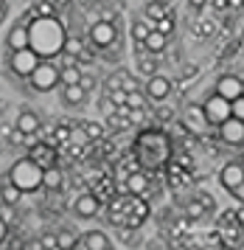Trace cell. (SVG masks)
<instances>
[{
  "instance_id": "obj_14",
  "label": "cell",
  "mask_w": 244,
  "mask_h": 250,
  "mask_svg": "<svg viewBox=\"0 0 244 250\" xmlns=\"http://www.w3.org/2000/svg\"><path fill=\"white\" fill-rule=\"evenodd\" d=\"M242 87H244V84H242L239 76H222L219 84H216V93H219L222 99L230 102V99H236V96H242Z\"/></svg>"
},
{
  "instance_id": "obj_47",
  "label": "cell",
  "mask_w": 244,
  "mask_h": 250,
  "mask_svg": "<svg viewBox=\"0 0 244 250\" xmlns=\"http://www.w3.org/2000/svg\"><path fill=\"white\" fill-rule=\"evenodd\" d=\"M0 17H6V0H0Z\"/></svg>"
},
{
  "instance_id": "obj_38",
  "label": "cell",
  "mask_w": 244,
  "mask_h": 250,
  "mask_svg": "<svg viewBox=\"0 0 244 250\" xmlns=\"http://www.w3.org/2000/svg\"><path fill=\"white\" fill-rule=\"evenodd\" d=\"M129 124H146V107H141V110H129Z\"/></svg>"
},
{
  "instance_id": "obj_17",
  "label": "cell",
  "mask_w": 244,
  "mask_h": 250,
  "mask_svg": "<svg viewBox=\"0 0 244 250\" xmlns=\"http://www.w3.org/2000/svg\"><path fill=\"white\" fill-rule=\"evenodd\" d=\"M168 93H171V79H166V76L155 73V76L149 79V96H152L155 102H163Z\"/></svg>"
},
{
  "instance_id": "obj_7",
  "label": "cell",
  "mask_w": 244,
  "mask_h": 250,
  "mask_svg": "<svg viewBox=\"0 0 244 250\" xmlns=\"http://www.w3.org/2000/svg\"><path fill=\"white\" fill-rule=\"evenodd\" d=\"M219 180H222V186L227 188V191H233L239 200H242V163L239 160H233V163H227L222 169V174H219Z\"/></svg>"
},
{
  "instance_id": "obj_20",
  "label": "cell",
  "mask_w": 244,
  "mask_h": 250,
  "mask_svg": "<svg viewBox=\"0 0 244 250\" xmlns=\"http://www.w3.org/2000/svg\"><path fill=\"white\" fill-rule=\"evenodd\" d=\"M28 42H31V37H28V28L25 25H14L9 31V48L11 51H22V48H28Z\"/></svg>"
},
{
  "instance_id": "obj_34",
  "label": "cell",
  "mask_w": 244,
  "mask_h": 250,
  "mask_svg": "<svg viewBox=\"0 0 244 250\" xmlns=\"http://www.w3.org/2000/svg\"><path fill=\"white\" fill-rule=\"evenodd\" d=\"M118 79H121V90H141V87H138V79H135L132 73H129V70H118Z\"/></svg>"
},
{
  "instance_id": "obj_25",
  "label": "cell",
  "mask_w": 244,
  "mask_h": 250,
  "mask_svg": "<svg viewBox=\"0 0 244 250\" xmlns=\"http://www.w3.org/2000/svg\"><path fill=\"white\" fill-rule=\"evenodd\" d=\"M183 214L188 216V219H194V222H197V219H202V216L208 214V211L202 208V203L197 200V194H194V197H191L188 203H183Z\"/></svg>"
},
{
  "instance_id": "obj_5",
  "label": "cell",
  "mask_w": 244,
  "mask_h": 250,
  "mask_svg": "<svg viewBox=\"0 0 244 250\" xmlns=\"http://www.w3.org/2000/svg\"><path fill=\"white\" fill-rule=\"evenodd\" d=\"M202 110H205V115H208V124H222L224 118H230V102L222 99L219 93L211 96L208 102L202 104Z\"/></svg>"
},
{
  "instance_id": "obj_32",
  "label": "cell",
  "mask_w": 244,
  "mask_h": 250,
  "mask_svg": "<svg viewBox=\"0 0 244 250\" xmlns=\"http://www.w3.org/2000/svg\"><path fill=\"white\" fill-rule=\"evenodd\" d=\"M56 12H59V9H56L51 0H40V3L34 6V14H37V17H54Z\"/></svg>"
},
{
  "instance_id": "obj_40",
  "label": "cell",
  "mask_w": 244,
  "mask_h": 250,
  "mask_svg": "<svg viewBox=\"0 0 244 250\" xmlns=\"http://www.w3.org/2000/svg\"><path fill=\"white\" fill-rule=\"evenodd\" d=\"M107 99L112 102V107H118V104L126 102V90H112V93H107Z\"/></svg>"
},
{
  "instance_id": "obj_36",
  "label": "cell",
  "mask_w": 244,
  "mask_h": 250,
  "mask_svg": "<svg viewBox=\"0 0 244 250\" xmlns=\"http://www.w3.org/2000/svg\"><path fill=\"white\" fill-rule=\"evenodd\" d=\"M56 245H59V248H73V245H76V233H73V230H59V233H56Z\"/></svg>"
},
{
  "instance_id": "obj_15",
  "label": "cell",
  "mask_w": 244,
  "mask_h": 250,
  "mask_svg": "<svg viewBox=\"0 0 244 250\" xmlns=\"http://www.w3.org/2000/svg\"><path fill=\"white\" fill-rule=\"evenodd\" d=\"M62 102L67 107H81L87 102V90L81 84H62Z\"/></svg>"
},
{
  "instance_id": "obj_16",
  "label": "cell",
  "mask_w": 244,
  "mask_h": 250,
  "mask_svg": "<svg viewBox=\"0 0 244 250\" xmlns=\"http://www.w3.org/2000/svg\"><path fill=\"white\" fill-rule=\"evenodd\" d=\"M135 59H138V70L146 76H155L160 68V54H152V51H141V54H135Z\"/></svg>"
},
{
  "instance_id": "obj_26",
  "label": "cell",
  "mask_w": 244,
  "mask_h": 250,
  "mask_svg": "<svg viewBox=\"0 0 244 250\" xmlns=\"http://www.w3.org/2000/svg\"><path fill=\"white\" fill-rule=\"evenodd\" d=\"M76 126L87 135V141H99V138L104 135V126L96 124V121H76Z\"/></svg>"
},
{
  "instance_id": "obj_45",
  "label": "cell",
  "mask_w": 244,
  "mask_h": 250,
  "mask_svg": "<svg viewBox=\"0 0 244 250\" xmlns=\"http://www.w3.org/2000/svg\"><path fill=\"white\" fill-rule=\"evenodd\" d=\"M191 6H194V9H205V6H208V3H211V0H188Z\"/></svg>"
},
{
  "instance_id": "obj_39",
  "label": "cell",
  "mask_w": 244,
  "mask_h": 250,
  "mask_svg": "<svg viewBox=\"0 0 244 250\" xmlns=\"http://www.w3.org/2000/svg\"><path fill=\"white\" fill-rule=\"evenodd\" d=\"M197 200H200V203H202V208H205V211H208V214H211L213 208H216V203H213V197H211V194L200 191V194H197Z\"/></svg>"
},
{
  "instance_id": "obj_2",
  "label": "cell",
  "mask_w": 244,
  "mask_h": 250,
  "mask_svg": "<svg viewBox=\"0 0 244 250\" xmlns=\"http://www.w3.org/2000/svg\"><path fill=\"white\" fill-rule=\"evenodd\" d=\"M149 216V205H146V197H138V194H126V203H123V228H138L146 222Z\"/></svg>"
},
{
  "instance_id": "obj_44",
  "label": "cell",
  "mask_w": 244,
  "mask_h": 250,
  "mask_svg": "<svg viewBox=\"0 0 244 250\" xmlns=\"http://www.w3.org/2000/svg\"><path fill=\"white\" fill-rule=\"evenodd\" d=\"M40 248H59V245H56V236H51V233L42 236V239H40Z\"/></svg>"
},
{
  "instance_id": "obj_33",
  "label": "cell",
  "mask_w": 244,
  "mask_h": 250,
  "mask_svg": "<svg viewBox=\"0 0 244 250\" xmlns=\"http://www.w3.org/2000/svg\"><path fill=\"white\" fill-rule=\"evenodd\" d=\"M155 121L157 124H171V121H174V110H171L168 104H160L155 110Z\"/></svg>"
},
{
  "instance_id": "obj_43",
  "label": "cell",
  "mask_w": 244,
  "mask_h": 250,
  "mask_svg": "<svg viewBox=\"0 0 244 250\" xmlns=\"http://www.w3.org/2000/svg\"><path fill=\"white\" fill-rule=\"evenodd\" d=\"M76 62H79V65H87V62H93V51H90V48L84 45V48H81V51H79Z\"/></svg>"
},
{
  "instance_id": "obj_10",
  "label": "cell",
  "mask_w": 244,
  "mask_h": 250,
  "mask_svg": "<svg viewBox=\"0 0 244 250\" xmlns=\"http://www.w3.org/2000/svg\"><path fill=\"white\" fill-rule=\"evenodd\" d=\"M99 205H101V203H99V197H96V194L87 188V191H84V194H81V197L76 200V203H73V214L81 216V219H90V216L99 214Z\"/></svg>"
},
{
  "instance_id": "obj_24",
  "label": "cell",
  "mask_w": 244,
  "mask_h": 250,
  "mask_svg": "<svg viewBox=\"0 0 244 250\" xmlns=\"http://www.w3.org/2000/svg\"><path fill=\"white\" fill-rule=\"evenodd\" d=\"M0 203L17 205L20 203V188H17L14 183H0Z\"/></svg>"
},
{
  "instance_id": "obj_37",
  "label": "cell",
  "mask_w": 244,
  "mask_h": 250,
  "mask_svg": "<svg viewBox=\"0 0 244 250\" xmlns=\"http://www.w3.org/2000/svg\"><path fill=\"white\" fill-rule=\"evenodd\" d=\"M230 115L239 118V121H244V99H242V96L230 99Z\"/></svg>"
},
{
  "instance_id": "obj_13",
  "label": "cell",
  "mask_w": 244,
  "mask_h": 250,
  "mask_svg": "<svg viewBox=\"0 0 244 250\" xmlns=\"http://www.w3.org/2000/svg\"><path fill=\"white\" fill-rule=\"evenodd\" d=\"M219 126H222V138L227 141V144H242V138H244V121H239V118H224Z\"/></svg>"
},
{
  "instance_id": "obj_19",
  "label": "cell",
  "mask_w": 244,
  "mask_h": 250,
  "mask_svg": "<svg viewBox=\"0 0 244 250\" xmlns=\"http://www.w3.org/2000/svg\"><path fill=\"white\" fill-rule=\"evenodd\" d=\"M17 129H20L22 135H28V138H37V132H40V118H37V115L34 113H25V110H22L20 115H17Z\"/></svg>"
},
{
  "instance_id": "obj_28",
  "label": "cell",
  "mask_w": 244,
  "mask_h": 250,
  "mask_svg": "<svg viewBox=\"0 0 244 250\" xmlns=\"http://www.w3.org/2000/svg\"><path fill=\"white\" fill-rule=\"evenodd\" d=\"M166 12H168V6L166 3H160V0H149V3H146V17H149V20H160V17H166Z\"/></svg>"
},
{
  "instance_id": "obj_30",
  "label": "cell",
  "mask_w": 244,
  "mask_h": 250,
  "mask_svg": "<svg viewBox=\"0 0 244 250\" xmlns=\"http://www.w3.org/2000/svg\"><path fill=\"white\" fill-rule=\"evenodd\" d=\"M149 31H152V23H146V20H135V23H132L135 42H143L146 37H149Z\"/></svg>"
},
{
  "instance_id": "obj_21",
  "label": "cell",
  "mask_w": 244,
  "mask_h": 250,
  "mask_svg": "<svg viewBox=\"0 0 244 250\" xmlns=\"http://www.w3.org/2000/svg\"><path fill=\"white\" fill-rule=\"evenodd\" d=\"M213 34H216V20L202 14L200 20L194 23V37H197V40H211Z\"/></svg>"
},
{
  "instance_id": "obj_18",
  "label": "cell",
  "mask_w": 244,
  "mask_h": 250,
  "mask_svg": "<svg viewBox=\"0 0 244 250\" xmlns=\"http://www.w3.org/2000/svg\"><path fill=\"white\" fill-rule=\"evenodd\" d=\"M42 186L48 188V191L59 194L62 186H65V174L56 169V166H48V169H42Z\"/></svg>"
},
{
  "instance_id": "obj_29",
  "label": "cell",
  "mask_w": 244,
  "mask_h": 250,
  "mask_svg": "<svg viewBox=\"0 0 244 250\" xmlns=\"http://www.w3.org/2000/svg\"><path fill=\"white\" fill-rule=\"evenodd\" d=\"M79 79H81L79 65H67V68L59 70V82H62V84H79Z\"/></svg>"
},
{
  "instance_id": "obj_42",
  "label": "cell",
  "mask_w": 244,
  "mask_h": 250,
  "mask_svg": "<svg viewBox=\"0 0 244 250\" xmlns=\"http://www.w3.org/2000/svg\"><path fill=\"white\" fill-rule=\"evenodd\" d=\"M107 93H112V90H121V79H118V73H112V76H107Z\"/></svg>"
},
{
  "instance_id": "obj_11",
  "label": "cell",
  "mask_w": 244,
  "mask_h": 250,
  "mask_svg": "<svg viewBox=\"0 0 244 250\" xmlns=\"http://www.w3.org/2000/svg\"><path fill=\"white\" fill-rule=\"evenodd\" d=\"M28 158H31L40 169H48V166H54V160H56V146H51L48 141H45V144H34L31 152H28Z\"/></svg>"
},
{
  "instance_id": "obj_31",
  "label": "cell",
  "mask_w": 244,
  "mask_h": 250,
  "mask_svg": "<svg viewBox=\"0 0 244 250\" xmlns=\"http://www.w3.org/2000/svg\"><path fill=\"white\" fill-rule=\"evenodd\" d=\"M126 107H129V110H141V107H146V96L141 90H129L126 93Z\"/></svg>"
},
{
  "instance_id": "obj_12",
  "label": "cell",
  "mask_w": 244,
  "mask_h": 250,
  "mask_svg": "<svg viewBox=\"0 0 244 250\" xmlns=\"http://www.w3.org/2000/svg\"><path fill=\"white\" fill-rule=\"evenodd\" d=\"M73 248H79V250H110V239L104 236L101 230H87V233H81V239H79Z\"/></svg>"
},
{
  "instance_id": "obj_35",
  "label": "cell",
  "mask_w": 244,
  "mask_h": 250,
  "mask_svg": "<svg viewBox=\"0 0 244 250\" xmlns=\"http://www.w3.org/2000/svg\"><path fill=\"white\" fill-rule=\"evenodd\" d=\"M81 48H84V40L81 37H67L65 40V54H70V57H79Z\"/></svg>"
},
{
  "instance_id": "obj_4",
  "label": "cell",
  "mask_w": 244,
  "mask_h": 250,
  "mask_svg": "<svg viewBox=\"0 0 244 250\" xmlns=\"http://www.w3.org/2000/svg\"><path fill=\"white\" fill-rule=\"evenodd\" d=\"M56 82H59V70H56L51 62H42V59H40V65L31 70V84L37 90H51Z\"/></svg>"
},
{
  "instance_id": "obj_41",
  "label": "cell",
  "mask_w": 244,
  "mask_h": 250,
  "mask_svg": "<svg viewBox=\"0 0 244 250\" xmlns=\"http://www.w3.org/2000/svg\"><path fill=\"white\" fill-rule=\"evenodd\" d=\"M79 84H81V87L87 90V96H90L93 90H96V79H93V76H87V73H81V79H79Z\"/></svg>"
},
{
  "instance_id": "obj_46",
  "label": "cell",
  "mask_w": 244,
  "mask_h": 250,
  "mask_svg": "<svg viewBox=\"0 0 244 250\" xmlns=\"http://www.w3.org/2000/svg\"><path fill=\"white\" fill-rule=\"evenodd\" d=\"M3 236H6V219L0 216V245H3Z\"/></svg>"
},
{
  "instance_id": "obj_9",
  "label": "cell",
  "mask_w": 244,
  "mask_h": 250,
  "mask_svg": "<svg viewBox=\"0 0 244 250\" xmlns=\"http://www.w3.org/2000/svg\"><path fill=\"white\" fill-rule=\"evenodd\" d=\"M123 186H126V194H138V197H146V194H152V180H149V174L146 171H129L126 174V180H123Z\"/></svg>"
},
{
  "instance_id": "obj_48",
  "label": "cell",
  "mask_w": 244,
  "mask_h": 250,
  "mask_svg": "<svg viewBox=\"0 0 244 250\" xmlns=\"http://www.w3.org/2000/svg\"><path fill=\"white\" fill-rule=\"evenodd\" d=\"M79 3H81V9H87L90 12V3H93V0H79Z\"/></svg>"
},
{
  "instance_id": "obj_22",
  "label": "cell",
  "mask_w": 244,
  "mask_h": 250,
  "mask_svg": "<svg viewBox=\"0 0 244 250\" xmlns=\"http://www.w3.org/2000/svg\"><path fill=\"white\" fill-rule=\"evenodd\" d=\"M166 42H168V37H166V34H160L157 28H152V31H149V37L143 40L146 51H152V54H163V48H166Z\"/></svg>"
},
{
  "instance_id": "obj_1",
  "label": "cell",
  "mask_w": 244,
  "mask_h": 250,
  "mask_svg": "<svg viewBox=\"0 0 244 250\" xmlns=\"http://www.w3.org/2000/svg\"><path fill=\"white\" fill-rule=\"evenodd\" d=\"M11 183H14L20 191H34V188L42 183V169H40L31 158L17 160L14 169H11Z\"/></svg>"
},
{
  "instance_id": "obj_6",
  "label": "cell",
  "mask_w": 244,
  "mask_h": 250,
  "mask_svg": "<svg viewBox=\"0 0 244 250\" xmlns=\"http://www.w3.org/2000/svg\"><path fill=\"white\" fill-rule=\"evenodd\" d=\"M90 40H93V45L107 48L110 42H115V40H118V25L99 20V23H93V28H90Z\"/></svg>"
},
{
  "instance_id": "obj_27",
  "label": "cell",
  "mask_w": 244,
  "mask_h": 250,
  "mask_svg": "<svg viewBox=\"0 0 244 250\" xmlns=\"http://www.w3.org/2000/svg\"><path fill=\"white\" fill-rule=\"evenodd\" d=\"M174 23H177V14H174V9H168L166 17H160V20L155 23V28L160 31V34H166V37H168L171 31H174Z\"/></svg>"
},
{
  "instance_id": "obj_23",
  "label": "cell",
  "mask_w": 244,
  "mask_h": 250,
  "mask_svg": "<svg viewBox=\"0 0 244 250\" xmlns=\"http://www.w3.org/2000/svg\"><path fill=\"white\" fill-rule=\"evenodd\" d=\"M129 118H123L121 113H115V110H110V113H107V129H110V132H126V129H129Z\"/></svg>"
},
{
  "instance_id": "obj_8",
  "label": "cell",
  "mask_w": 244,
  "mask_h": 250,
  "mask_svg": "<svg viewBox=\"0 0 244 250\" xmlns=\"http://www.w3.org/2000/svg\"><path fill=\"white\" fill-rule=\"evenodd\" d=\"M37 65H40V57L34 54L31 48L14 51V57H11V68H14V73H20V76H31V70Z\"/></svg>"
},
{
  "instance_id": "obj_3",
  "label": "cell",
  "mask_w": 244,
  "mask_h": 250,
  "mask_svg": "<svg viewBox=\"0 0 244 250\" xmlns=\"http://www.w3.org/2000/svg\"><path fill=\"white\" fill-rule=\"evenodd\" d=\"M183 124L188 126L191 135H205L208 132V115H205V110H202L200 104H188L185 107V113H183Z\"/></svg>"
}]
</instances>
